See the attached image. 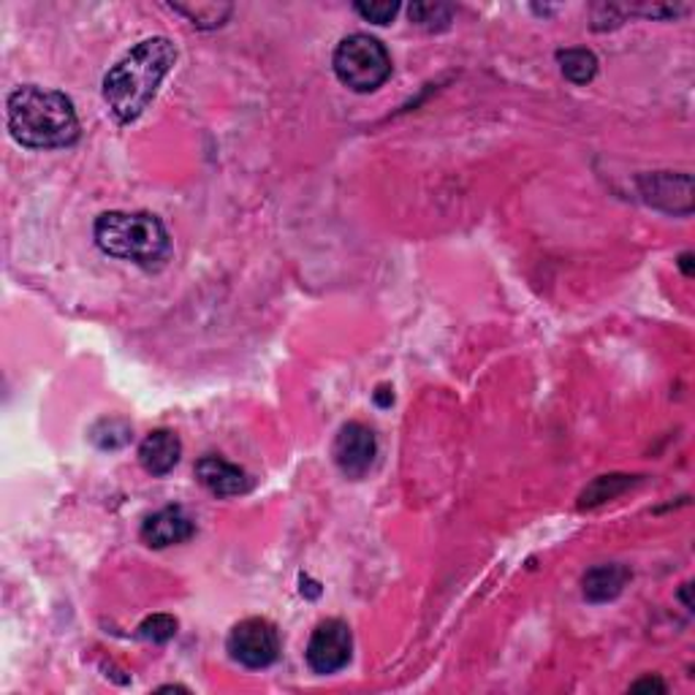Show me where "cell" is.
<instances>
[{"mask_svg": "<svg viewBox=\"0 0 695 695\" xmlns=\"http://www.w3.org/2000/svg\"><path fill=\"white\" fill-rule=\"evenodd\" d=\"M680 267H682V273L687 275V278H693V253H682Z\"/></svg>", "mask_w": 695, "mask_h": 695, "instance_id": "22", "label": "cell"}, {"mask_svg": "<svg viewBox=\"0 0 695 695\" xmlns=\"http://www.w3.org/2000/svg\"><path fill=\"white\" fill-rule=\"evenodd\" d=\"M174 11H179V14L188 16L194 25L199 27H218L223 25L225 16L231 14V5H207V3H199V5H174Z\"/></svg>", "mask_w": 695, "mask_h": 695, "instance_id": "17", "label": "cell"}, {"mask_svg": "<svg viewBox=\"0 0 695 695\" xmlns=\"http://www.w3.org/2000/svg\"><path fill=\"white\" fill-rule=\"evenodd\" d=\"M633 693H641V691H655V693H665V685L658 680V676H647V680H638L636 685H630Z\"/></svg>", "mask_w": 695, "mask_h": 695, "instance_id": "20", "label": "cell"}, {"mask_svg": "<svg viewBox=\"0 0 695 695\" xmlns=\"http://www.w3.org/2000/svg\"><path fill=\"white\" fill-rule=\"evenodd\" d=\"M410 20L416 22L424 31H445L451 25V16H454V9L440 3H414L410 5Z\"/></svg>", "mask_w": 695, "mask_h": 695, "instance_id": "16", "label": "cell"}, {"mask_svg": "<svg viewBox=\"0 0 695 695\" xmlns=\"http://www.w3.org/2000/svg\"><path fill=\"white\" fill-rule=\"evenodd\" d=\"M90 440H93L101 451H117L131 440V424L123 421V418H101V421L90 429Z\"/></svg>", "mask_w": 695, "mask_h": 695, "instance_id": "15", "label": "cell"}, {"mask_svg": "<svg viewBox=\"0 0 695 695\" xmlns=\"http://www.w3.org/2000/svg\"><path fill=\"white\" fill-rule=\"evenodd\" d=\"M177 49L169 38L155 36L139 42L120 63L104 77V101L117 123H134L150 106L163 77L172 71Z\"/></svg>", "mask_w": 695, "mask_h": 695, "instance_id": "1", "label": "cell"}, {"mask_svg": "<svg viewBox=\"0 0 695 695\" xmlns=\"http://www.w3.org/2000/svg\"><path fill=\"white\" fill-rule=\"evenodd\" d=\"M95 242L112 258L161 267L172 253V240L161 220L150 212H104L95 220Z\"/></svg>", "mask_w": 695, "mask_h": 695, "instance_id": "3", "label": "cell"}, {"mask_svg": "<svg viewBox=\"0 0 695 695\" xmlns=\"http://www.w3.org/2000/svg\"><path fill=\"white\" fill-rule=\"evenodd\" d=\"M196 478L215 497L245 495L253 487V478L240 465H231L218 454H207L196 462Z\"/></svg>", "mask_w": 695, "mask_h": 695, "instance_id": "10", "label": "cell"}, {"mask_svg": "<svg viewBox=\"0 0 695 695\" xmlns=\"http://www.w3.org/2000/svg\"><path fill=\"white\" fill-rule=\"evenodd\" d=\"M378 454V440L367 424L361 421H348L343 424L340 432H337L335 445H332V456H335L337 467H340L343 476L348 478H364L370 473L372 462Z\"/></svg>", "mask_w": 695, "mask_h": 695, "instance_id": "7", "label": "cell"}, {"mask_svg": "<svg viewBox=\"0 0 695 695\" xmlns=\"http://www.w3.org/2000/svg\"><path fill=\"white\" fill-rule=\"evenodd\" d=\"M196 524L179 506H166L161 511L150 513L141 524V541L152 549H166V546L185 544L194 538Z\"/></svg>", "mask_w": 695, "mask_h": 695, "instance_id": "9", "label": "cell"}, {"mask_svg": "<svg viewBox=\"0 0 695 695\" xmlns=\"http://www.w3.org/2000/svg\"><path fill=\"white\" fill-rule=\"evenodd\" d=\"M375 403L381 405V408H389V405L394 403L392 389H389V386H381V389H378V392H375Z\"/></svg>", "mask_w": 695, "mask_h": 695, "instance_id": "21", "label": "cell"}, {"mask_svg": "<svg viewBox=\"0 0 695 695\" xmlns=\"http://www.w3.org/2000/svg\"><path fill=\"white\" fill-rule=\"evenodd\" d=\"M644 199L649 205L665 209L674 215H691L693 212V179L691 174H649L641 179Z\"/></svg>", "mask_w": 695, "mask_h": 695, "instance_id": "8", "label": "cell"}, {"mask_svg": "<svg viewBox=\"0 0 695 695\" xmlns=\"http://www.w3.org/2000/svg\"><path fill=\"white\" fill-rule=\"evenodd\" d=\"M225 647H229L231 658L245 665V669H267L280 655V633L269 619H242L229 633Z\"/></svg>", "mask_w": 695, "mask_h": 695, "instance_id": "5", "label": "cell"}, {"mask_svg": "<svg viewBox=\"0 0 695 695\" xmlns=\"http://www.w3.org/2000/svg\"><path fill=\"white\" fill-rule=\"evenodd\" d=\"M354 9L359 11V14L364 16L367 22H375V25H389V22L397 16L399 3H394V0H375V3H356Z\"/></svg>", "mask_w": 695, "mask_h": 695, "instance_id": "19", "label": "cell"}, {"mask_svg": "<svg viewBox=\"0 0 695 695\" xmlns=\"http://www.w3.org/2000/svg\"><path fill=\"white\" fill-rule=\"evenodd\" d=\"M630 581V570L619 563L598 565V568L587 570L584 576V598L590 603H609L625 590V584Z\"/></svg>", "mask_w": 695, "mask_h": 695, "instance_id": "12", "label": "cell"}, {"mask_svg": "<svg viewBox=\"0 0 695 695\" xmlns=\"http://www.w3.org/2000/svg\"><path fill=\"white\" fill-rule=\"evenodd\" d=\"M179 456H183V443L169 429H155L139 445V462L150 476H166V473H172L177 467Z\"/></svg>", "mask_w": 695, "mask_h": 695, "instance_id": "11", "label": "cell"}, {"mask_svg": "<svg viewBox=\"0 0 695 695\" xmlns=\"http://www.w3.org/2000/svg\"><path fill=\"white\" fill-rule=\"evenodd\" d=\"M350 649H354L350 627L343 619H326L310 636L304 658H308V665L315 674H337L348 665Z\"/></svg>", "mask_w": 695, "mask_h": 695, "instance_id": "6", "label": "cell"}, {"mask_svg": "<svg viewBox=\"0 0 695 695\" xmlns=\"http://www.w3.org/2000/svg\"><path fill=\"white\" fill-rule=\"evenodd\" d=\"M5 123L20 144L33 150H58L79 139V120L73 104L58 90L36 84L16 88L5 101Z\"/></svg>", "mask_w": 695, "mask_h": 695, "instance_id": "2", "label": "cell"}, {"mask_svg": "<svg viewBox=\"0 0 695 695\" xmlns=\"http://www.w3.org/2000/svg\"><path fill=\"white\" fill-rule=\"evenodd\" d=\"M557 60L565 79H570L574 84L592 82V77L598 73V58L590 49H563V53H557Z\"/></svg>", "mask_w": 695, "mask_h": 695, "instance_id": "14", "label": "cell"}, {"mask_svg": "<svg viewBox=\"0 0 695 695\" xmlns=\"http://www.w3.org/2000/svg\"><path fill=\"white\" fill-rule=\"evenodd\" d=\"M633 487V476H623V473H612V476H601L590 484L579 497V508H595L601 502L614 500V497L623 495L625 489Z\"/></svg>", "mask_w": 695, "mask_h": 695, "instance_id": "13", "label": "cell"}, {"mask_svg": "<svg viewBox=\"0 0 695 695\" xmlns=\"http://www.w3.org/2000/svg\"><path fill=\"white\" fill-rule=\"evenodd\" d=\"M177 636V619L169 614H152L139 625V638L152 644H166Z\"/></svg>", "mask_w": 695, "mask_h": 695, "instance_id": "18", "label": "cell"}, {"mask_svg": "<svg viewBox=\"0 0 695 695\" xmlns=\"http://www.w3.org/2000/svg\"><path fill=\"white\" fill-rule=\"evenodd\" d=\"M332 66H335L337 79L354 93H372L392 77V58H389L386 47L367 33H354V36L343 38L337 44Z\"/></svg>", "mask_w": 695, "mask_h": 695, "instance_id": "4", "label": "cell"}]
</instances>
